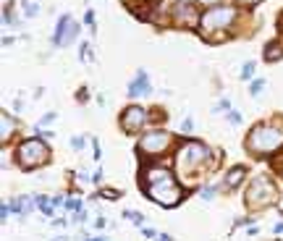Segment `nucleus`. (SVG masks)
Segmentation results:
<instances>
[{
    "mask_svg": "<svg viewBox=\"0 0 283 241\" xmlns=\"http://www.w3.org/2000/svg\"><path fill=\"white\" fill-rule=\"evenodd\" d=\"M142 191L160 207H176L184 199V189L163 165H142Z\"/></svg>",
    "mask_w": 283,
    "mask_h": 241,
    "instance_id": "1",
    "label": "nucleus"
},
{
    "mask_svg": "<svg viewBox=\"0 0 283 241\" xmlns=\"http://www.w3.org/2000/svg\"><path fill=\"white\" fill-rule=\"evenodd\" d=\"M239 21V8L233 6H223V3H213L199 13L197 29L199 34L207 42H218L228 37V29Z\"/></svg>",
    "mask_w": 283,
    "mask_h": 241,
    "instance_id": "2",
    "label": "nucleus"
},
{
    "mask_svg": "<svg viewBox=\"0 0 283 241\" xmlns=\"http://www.w3.org/2000/svg\"><path fill=\"white\" fill-rule=\"evenodd\" d=\"M244 147H246V152L252 157H273L283 147V124L280 120H265V124H257L249 131Z\"/></svg>",
    "mask_w": 283,
    "mask_h": 241,
    "instance_id": "3",
    "label": "nucleus"
},
{
    "mask_svg": "<svg viewBox=\"0 0 283 241\" xmlns=\"http://www.w3.org/2000/svg\"><path fill=\"white\" fill-rule=\"evenodd\" d=\"M210 160H213L210 149L204 144H199V142H192V139L179 144L176 157H173V163H176V173L181 178H186V181H197L199 173L210 165Z\"/></svg>",
    "mask_w": 283,
    "mask_h": 241,
    "instance_id": "4",
    "label": "nucleus"
},
{
    "mask_svg": "<svg viewBox=\"0 0 283 241\" xmlns=\"http://www.w3.org/2000/svg\"><path fill=\"white\" fill-rule=\"evenodd\" d=\"M47 160H50V147H47V142L42 137H29L16 147V163L24 171H34L40 165H45Z\"/></svg>",
    "mask_w": 283,
    "mask_h": 241,
    "instance_id": "5",
    "label": "nucleus"
},
{
    "mask_svg": "<svg viewBox=\"0 0 283 241\" xmlns=\"http://www.w3.org/2000/svg\"><path fill=\"white\" fill-rule=\"evenodd\" d=\"M278 202V186H275V181L270 176H255L252 178V184L246 189V207L249 210H265V207H270Z\"/></svg>",
    "mask_w": 283,
    "mask_h": 241,
    "instance_id": "6",
    "label": "nucleus"
},
{
    "mask_svg": "<svg viewBox=\"0 0 283 241\" xmlns=\"http://www.w3.org/2000/svg\"><path fill=\"white\" fill-rule=\"evenodd\" d=\"M173 144H176V139H173L170 131H165V129H150V131H145L139 137L136 149H139V155L147 160V157H160V155H165Z\"/></svg>",
    "mask_w": 283,
    "mask_h": 241,
    "instance_id": "7",
    "label": "nucleus"
},
{
    "mask_svg": "<svg viewBox=\"0 0 283 241\" xmlns=\"http://www.w3.org/2000/svg\"><path fill=\"white\" fill-rule=\"evenodd\" d=\"M79 32H82V26L79 21H74V16H60L55 32H53V45L55 48H66V45H74V39H79Z\"/></svg>",
    "mask_w": 283,
    "mask_h": 241,
    "instance_id": "8",
    "label": "nucleus"
},
{
    "mask_svg": "<svg viewBox=\"0 0 283 241\" xmlns=\"http://www.w3.org/2000/svg\"><path fill=\"white\" fill-rule=\"evenodd\" d=\"M147 120H150V115H147L145 108H139V105H129V108L121 113V129L126 134H139L142 129L147 126Z\"/></svg>",
    "mask_w": 283,
    "mask_h": 241,
    "instance_id": "9",
    "label": "nucleus"
},
{
    "mask_svg": "<svg viewBox=\"0 0 283 241\" xmlns=\"http://www.w3.org/2000/svg\"><path fill=\"white\" fill-rule=\"evenodd\" d=\"M173 19H176V24H197L199 11L192 3H186V0H179V3L173 6Z\"/></svg>",
    "mask_w": 283,
    "mask_h": 241,
    "instance_id": "10",
    "label": "nucleus"
},
{
    "mask_svg": "<svg viewBox=\"0 0 283 241\" xmlns=\"http://www.w3.org/2000/svg\"><path fill=\"white\" fill-rule=\"evenodd\" d=\"M152 92V84H150V76L145 68L136 71V76L129 82V97H142V95H150Z\"/></svg>",
    "mask_w": 283,
    "mask_h": 241,
    "instance_id": "11",
    "label": "nucleus"
},
{
    "mask_svg": "<svg viewBox=\"0 0 283 241\" xmlns=\"http://www.w3.org/2000/svg\"><path fill=\"white\" fill-rule=\"evenodd\" d=\"M16 131V120L11 118V113H0V139H3V144H8V139L13 137Z\"/></svg>",
    "mask_w": 283,
    "mask_h": 241,
    "instance_id": "12",
    "label": "nucleus"
},
{
    "mask_svg": "<svg viewBox=\"0 0 283 241\" xmlns=\"http://www.w3.org/2000/svg\"><path fill=\"white\" fill-rule=\"evenodd\" d=\"M244 176H246V171L241 168V165H236V168H231V173L226 176V184H223V189H236L244 181Z\"/></svg>",
    "mask_w": 283,
    "mask_h": 241,
    "instance_id": "13",
    "label": "nucleus"
},
{
    "mask_svg": "<svg viewBox=\"0 0 283 241\" xmlns=\"http://www.w3.org/2000/svg\"><path fill=\"white\" fill-rule=\"evenodd\" d=\"M11 207H13V213H19V215L24 218V215L31 213V197H19V199H13Z\"/></svg>",
    "mask_w": 283,
    "mask_h": 241,
    "instance_id": "14",
    "label": "nucleus"
},
{
    "mask_svg": "<svg viewBox=\"0 0 283 241\" xmlns=\"http://www.w3.org/2000/svg\"><path fill=\"white\" fill-rule=\"evenodd\" d=\"M34 205L42 210L45 215H53V207H55V202H50L47 197H34Z\"/></svg>",
    "mask_w": 283,
    "mask_h": 241,
    "instance_id": "15",
    "label": "nucleus"
},
{
    "mask_svg": "<svg viewBox=\"0 0 283 241\" xmlns=\"http://www.w3.org/2000/svg\"><path fill=\"white\" fill-rule=\"evenodd\" d=\"M123 218L129 220V223H134V225H139V228L145 225V215H142V213H134V210H126Z\"/></svg>",
    "mask_w": 283,
    "mask_h": 241,
    "instance_id": "16",
    "label": "nucleus"
},
{
    "mask_svg": "<svg viewBox=\"0 0 283 241\" xmlns=\"http://www.w3.org/2000/svg\"><path fill=\"white\" fill-rule=\"evenodd\" d=\"M215 194H218V186H204V189L199 191V197H202L204 202H213V199H215Z\"/></svg>",
    "mask_w": 283,
    "mask_h": 241,
    "instance_id": "17",
    "label": "nucleus"
},
{
    "mask_svg": "<svg viewBox=\"0 0 283 241\" xmlns=\"http://www.w3.org/2000/svg\"><path fill=\"white\" fill-rule=\"evenodd\" d=\"M24 13H26L29 19H34L37 13H40V6H37V3H29V0H24Z\"/></svg>",
    "mask_w": 283,
    "mask_h": 241,
    "instance_id": "18",
    "label": "nucleus"
},
{
    "mask_svg": "<svg viewBox=\"0 0 283 241\" xmlns=\"http://www.w3.org/2000/svg\"><path fill=\"white\" fill-rule=\"evenodd\" d=\"M252 76H255V63H252V60H246L244 68H241V79H244V82H249Z\"/></svg>",
    "mask_w": 283,
    "mask_h": 241,
    "instance_id": "19",
    "label": "nucleus"
},
{
    "mask_svg": "<svg viewBox=\"0 0 283 241\" xmlns=\"http://www.w3.org/2000/svg\"><path fill=\"white\" fill-rule=\"evenodd\" d=\"M262 89H265V79H255V82H252V87H249V92H252V97H257Z\"/></svg>",
    "mask_w": 283,
    "mask_h": 241,
    "instance_id": "20",
    "label": "nucleus"
},
{
    "mask_svg": "<svg viewBox=\"0 0 283 241\" xmlns=\"http://www.w3.org/2000/svg\"><path fill=\"white\" fill-rule=\"evenodd\" d=\"M265 58H267V60H278V58H280V50H278V45H275V42H273V45H267Z\"/></svg>",
    "mask_w": 283,
    "mask_h": 241,
    "instance_id": "21",
    "label": "nucleus"
},
{
    "mask_svg": "<svg viewBox=\"0 0 283 241\" xmlns=\"http://www.w3.org/2000/svg\"><path fill=\"white\" fill-rule=\"evenodd\" d=\"M63 205H66V210H68V213H79V210H82V199H66V202H63Z\"/></svg>",
    "mask_w": 283,
    "mask_h": 241,
    "instance_id": "22",
    "label": "nucleus"
},
{
    "mask_svg": "<svg viewBox=\"0 0 283 241\" xmlns=\"http://www.w3.org/2000/svg\"><path fill=\"white\" fill-rule=\"evenodd\" d=\"M55 118H58V113H53V110H50V113H45V115H42V120H40V126H37V129H42V126H47V124H53V120H55Z\"/></svg>",
    "mask_w": 283,
    "mask_h": 241,
    "instance_id": "23",
    "label": "nucleus"
},
{
    "mask_svg": "<svg viewBox=\"0 0 283 241\" xmlns=\"http://www.w3.org/2000/svg\"><path fill=\"white\" fill-rule=\"evenodd\" d=\"M3 21H6V24H16V16H13L11 6H6V11H3Z\"/></svg>",
    "mask_w": 283,
    "mask_h": 241,
    "instance_id": "24",
    "label": "nucleus"
},
{
    "mask_svg": "<svg viewBox=\"0 0 283 241\" xmlns=\"http://www.w3.org/2000/svg\"><path fill=\"white\" fill-rule=\"evenodd\" d=\"M228 120H231L233 126H239V124H241V113H236V110H228Z\"/></svg>",
    "mask_w": 283,
    "mask_h": 241,
    "instance_id": "25",
    "label": "nucleus"
},
{
    "mask_svg": "<svg viewBox=\"0 0 283 241\" xmlns=\"http://www.w3.org/2000/svg\"><path fill=\"white\" fill-rule=\"evenodd\" d=\"M100 197H105V199L113 202V199H118V197H121V194H118V191H110V189H105V191H100Z\"/></svg>",
    "mask_w": 283,
    "mask_h": 241,
    "instance_id": "26",
    "label": "nucleus"
},
{
    "mask_svg": "<svg viewBox=\"0 0 283 241\" xmlns=\"http://www.w3.org/2000/svg\"><path fill=\"white\" fill-rule=\"evenodd\" d=\"M92 152H94V155H92L94 160H100V157H102V155H100V142H97V139L92 142Z\"/></svg>",
    "mask_w": 283,
    "mask_h": 241,
    "instance_id": "27",
    "label": "nucleus"
},
{
    "mask_svg": "<svg viewBox=\"0 0 283 241\" xmlns=\"http://www.w3.org/2000/svg\"><path fill=\"white\" fill-rule=\"evenodd\" d=\"M71 147H74V149H82V147H84V139H82V137H74V139H71Z\"/></svg>",
    "mask_w": 283,
    "mask_h": 241,
    "instance_id": "28",
    "label": "nucleus"
},
{
    "mask_svg": "<svg viewBox=\"0 0 283 241\" xmlns=\"http://www.w3.org/2000/svg\"><path fill=\"white\" fill-rule=\"evenodd\" d=\"M192 129H194V124H192V118H186V120H184V124H181V131H186V134H189V131H192Z\"/></svg>",
    "mask_w": 283,
    "mask_h": 241,
    "instance_id": "29",
    "label": "nucleus"
},
{
    "mask_svg": "<svg viewBox=\"0 0 283 241\" xmlns=\"http://www.w3.org/2000/svg\"><path fill=\"white\" fill-rule=\"evenodd\" d=\"M220 110H231V105H228V100H220V105L215 108V113H220Z\"/></svg>",
    "mask_w": 283,
    "mask_h": 241,
    "instance_id": "30",
    "label": "nucleus"
},
{
    "mask_svg": "<svg viewBox=\"0 0 283 241\" xmlns=\"http://www.w3.org/2000/svg\"><path fill=\"white\" fill-rule=\"evenodd\" d=\"M142 233H145L147 238H157V231H152V228H145V225H142Z\"/></svg>",
    "mask_w": 283,
    "mask_h": 241,
    "instance_id": "31",
    "label": "nucleus"
},
{
    "mask_svg": "<svg viewBox=\"0 0 283 241\" xmlns=\"http://www.w3.org/2000/svg\"><path fill=\"white\" fill-rule=\"evenodd\" d=\"M233 3H239V6H257L260 0H233Z\"/></svg>",
    "mask_w": 283,
    "mask_h": 241,
    "instance_id": "32",
    "label": "nucleus"
},
{
    "mask_svg": "<svg viewBox=\"0 0 283 241\" xmlns=\"http://www.w3.org/2000/svg\"><path fill=\"white\" fill-rule=\"evenodd\" d=\"M100 181H102V171L97 168V171H94V176H92V184H100Z\"/></svg>",
    "mask_w": 283,
    "mask_h": 241,
    "instance_id": "33",
    "label": "nucleus"
},
{
    "mask_svg": "<svg viewBox=\"0 0 283 241\" xmlns=\"http://www.w3.org/2000/svg\"><path fill=\"white\" fill-rule=\"evenodd\" d=\"M84 21H87V24H92V21H94V13H92V11H87V16H84Z\"/></svg>",
    "mask_w": 283,
    "mask_h": 241,
    "instance_id": "34",
    "label": "nucleus"
},
{
    "mask_svg": "<svg viewBox=\"0 0 283 241\" xmlns=\"http://www.w3.org/2000/svg\"><path fill=\"white\" fill-rule=\"evenodd\" d=\"M273 231H275V233H283V223H278V225H275Z\"/></svg>",
    "mask_w": 283,
    "mask_h": 241,
    "instance_id": "35",
    "label": "nucleus"
}]
</instances>
